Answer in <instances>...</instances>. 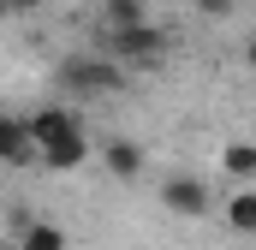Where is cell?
I'll use <instances>...</instances> for the list:
<instances>
[{
    "instance_id": "8fae6325",
    "label": "cell",
    "mask_w": 256,
    "mask_h": 250,
    "mask_svg": "<svg viewBox=\"0 0 256 250\" xmlns=\"http://www.w3.org/2000/svg\"><path fill=\"white\" fill-rule=\"evenodd\" d=\"M137 18H149L143 0H102V30H120V24H137Z\"/></svg>"
},
{
    "instance_id": "ba28073f",
    "label": "cell",
    "mask_w": 256,
    "mask_h": 250,
    "mask_svg": "<svg viewBox=\"0 0 256 250\" xmlns=\"http://www.w3.org/2000/svg\"><path fill=\"white\" fill-rule=\"evenodd\" d=\"M18 250H66V226L24 214V220H18Z\"/></svg>"
},
{
    "instance_id": "5b68a950",
    "label": "cell",
    "mask_w": 256,
    "mask_h": 250,
    "mask_svg": "<svg viewBox=\"0 0 256 250\" xmlns=\"http://www.w3.org/2000/svg\"><path fill=\"white\" fill-rule=\"evenodd\" d=\"M84 161H90V137H84V131H72L60 143H42V149H36V167H48V173H72V167H84Z\"/></svg>"
},
{
    "instance_id": "4fadbf2b",
    "label": "cell",
    "mask_w": 256,
    "mask_h": 250,
    "mask_svg": "<svg viewBox=\"0 0 256 250\" xmlns=\"http://www.w3.org/2000/svg\"><path fill=\"white\" fill-rule=\"evenodd\" d=\"M48 0H6V18H24V12H42Z\"/></svg>"
},
{
    "instance_id": "3957f363",
    "label": "cell",
    "mask_w": 256,
    "mask_h": 250,
    "mask_svg": "<svg viewBox=\"0 0 256 250\" xmlns=\"http://www.w3.org/2000/svg\"><path fill=\"white\" fill-rule=\"evenodd\" d=\"M161 208L179 214V220H208L214 196H208V185H202L196 173H167V179H161Z\"/></svg>"
},
{
    "instance_id": "7a4b0ae2",
    "label": "cell",
    "mask_w": 256,
    "mask_h": 250,
    "mask_svg": "<svg viewBox=\"0 0 256 250\" xmlns=\"http://www.w3.org/2000/svg\"><path fill=\"white\" fill-rule=\"evenodd\" d=\"M108 60H120V66H161L167 60V30L161 24H149V18H137V24H120V30H102V42H96Z\"/></svg>"
},
{
    "instance_id": "30bf717a",
    "label": "cell",
    "mask_w": 256,
    "mask_h": 250,
    "mask_svg": "<svg viewBox=\"0 0 256 250\" xmlns=\"http://www.w3.org/2000/svg\"><path fill=\"white\" fill-rule=\"evenodd\" d=\"M220 173H232L238 185H250V173H256V149H250V143H226V149H220Z\"/></svg>"
},
{
    "instance_id": "8992f818",
    "label": "cell",
    "mask_w": 256,
    "mask_h": 250,
    "mask_svg": "<svg viewBox=\"0 0 256 250\" xmlns=\"http://www.w3.org/2000/svg\"><path fill=\"white\" fill-rule=\"evenodd\" d=\"M24 125H30L36 149H42V143H60V137H72V131H84V120H78L72 108H36V114H30Z\"/></svg>"
},
{
    "instance_id": "6da1fadb",
    "label": "cell",
    "mask_w": 256,
    "mask_h": 250,
    "mask_svg": "<svg viewBox=\"0 0 256 250\" xmlns=\"http://www.w3.org/2000/svg\"><path fill=\"white\" fill-rule=\"evenodd\" d=\"M54 78H60L66 96H78V102H102V96H120V90H126V66L108 60L102 48H96V54H66Z\"/></svg>"
},
{
    "instance_id": "52a82bcc",
    "label": "cell",
    "mask_w": 256,
    "mask_h": 250,
    "mask_svg": "<svg viewBox=\"0 0 256 250\" xmlns=\"http://www.w3.org/2000/svg\"><path fill=\"white\" fill-rule=\"evenodd\" d=\"M102 167H108L114 179H137V173H143V149H137L131 137H108V143H102Z\"/></svg>"
},
{
    "instance_id": "277c9868",
    "label": "cell",
    "mask_w": 256,
    "mask_h": 250,
    "mask_svg": "<svg viewBox=\"0 0 256 250\" xmlns=\"http://www.w3.org/2000/svg\"><path fill=\"white\" fill-rule=\"evenodd\" d=\"M0 167H36V137L18 114H0Z\"/></svg>"
},
{
    "instance_id": "5bb4252c",
    "label": "cell",
    "mask_w": 256,
    "mask_h": 250,
    "mask_svg": "<svg viewBox=\"0 0 256 250\" xmlns=\"http://www.w3.org/2000/svg\"><path fill=\"white\" fill-rule=\"evenodd\" d=\"M0 18H6V0H0Z\"/></svg>"
},
{
    "instance_id": "9c48e42d",
    "label": "cell",
    "mask_w": 256,
    "mask_h": 250,
    "mask_svg": "<svg viewBox=\"0 0 256 250\" xmlns=\"http://www.w3.org/2000/svg\"><path fill=\"white\" fill-rule=\"evenodd\" d=\"M226 226H232V232H256V196H250V185H238L232 196H226Z\"/></svg>"
},
{
    "instance_id": "7c38bea8",
    "label": "cell",
    "mask_w": 256,
    "mask_h": 250,
    "mask_svg": "<svg viewBox=\"0 0 256 250\" xmlns=\"http://www.w3.org/2000/svg\"><path fill=\"white\" fill-rule=\"evenodd\" d=\"M196 12H202V18H232L238 0H196Z\"/></svg>"
}]
</instances>
